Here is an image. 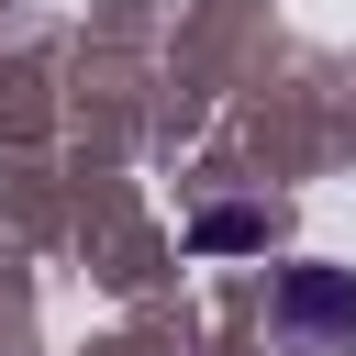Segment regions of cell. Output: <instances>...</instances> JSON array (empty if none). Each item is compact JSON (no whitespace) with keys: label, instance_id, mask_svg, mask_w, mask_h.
Instances as JSON below:
<instances>
[{"label":"cell","instance_id":"6da1fadb","mask_svg":"<svg viewBox=\"0 0 356 356\" xmlns=\"http://www.w3.org/2000/svg\"><path fill=\"white\" fill-rule=\"evenodd\" d=\"M267 334H278L289 356H356V278H345V267H278Z\"/></svg>","mask_w":356,"mask_h":356}]
</instances>
